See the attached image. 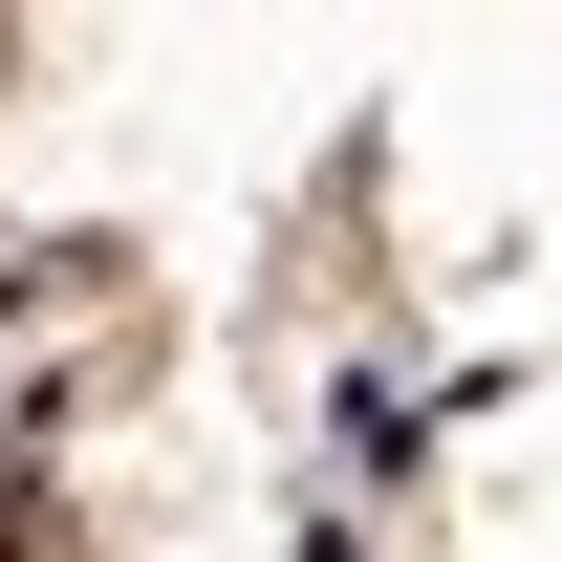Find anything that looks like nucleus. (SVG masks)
<instances>
[{
	"label": "nucleus",
	"instance_id": "f257e3e1",
	"mask_svg": "<svg viewBox=\"0 0 562 562\" xmlns=\"http://www.w3.org/2000/svg\"><path fill=\"white\" fill-rule=\"evenodd\" d=\"M0 562H44V497H22V476H0Z\"/></svg>",
	"mask_w": 562,
	"mask_h": 562
}]
</instances>
